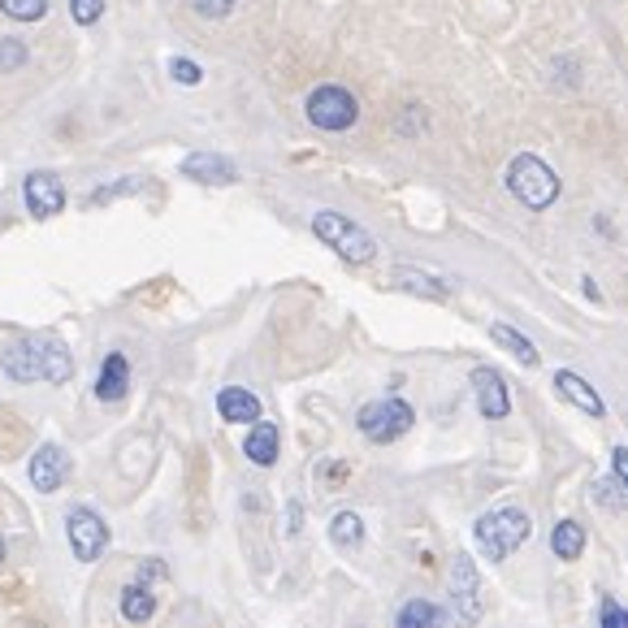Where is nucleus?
<instances>
[{
  "instance_id": "1",
  "label": "nucleus",
  "mask_w": 628,
  "mask_h": 628,
  "mask_svg": "<svg viewBox=\"0 0 628 628\" xmlns=\"http://www.w3.org/2000/svg\"><path fill=\"white\" fill-rule=\"evenodd\" d=\"M4 373L13 381H70L74 377V355L61 338L52 334H30V338H17L4 355H0Z\"/></svg>"
},
{
  "instance_id": "2",
  "label": "nucleus",
  "mask_w": 628,
  "mask_h": 628,
  "mask_svg": "<svg viewBox=\"0 0 628 628\" xmlns=\"http://www.w3.org/2000/svg\"><path fill=\"white\" fill-rule=\"evenodd\" d=\"M529 533H533V525H529V516H525L520 507L486 512V516H477V525H473L477 551H481L490 564H503L512 551H520V547L529 542Z\"/></svg>"
},
{
  "instance_id": "3",
  "label": "nucleus",
  "mask_w": 628,
  "mask_h": 628,
  "mask_svg": "<svg viewBox=\"0 0 628 628\" xmlns=\"http://www.w3.org/2000/svg\"><path fill=\"white\" fill-rule=\"evenodd\" d=\"M507 191H512L525 209L542 213V209H551V204L560 200V174H555L542 156L520 152V156L507 165Z\"/></svg>"
},
{
  "instance_id": "4",
  "label": "nucleus",
  "mask_w": 628,
  "mask_h": 628,
  "mask_svg": "<svg viewBox=\"0 0 628 628\" xmlns=\"http://www.w3.org/2000/svg\"><path fill=\"white\" fill-rule=\"evenodd\" d=\"M313 235L325 248H334L347 265H373V261H377V239H373L360 222H351V217H342V213H329V209L316 213Z\"/></svg>"
},
{
  "instance_id": "5",
  "label": "nucleus",
  "mask_w": 628,
  "mask_h": 628,
  "mask_svg": "<svg viewBox=\"0 0 628 628\" xmlns=\"http://www.w3.org/2000/svg\"><path fill=\"white\" fill-rule=\"evenodd\" d=\"M355 425H360V434H364L368 442L386 447V442L403 438V434L416 425V412H412V403H403V399L390 394V399H373V403H364L360 416H355Z\"/></svg>"
},
{
  "instance_id": "6",
  "label": "nucleus",
  "mask_w": 628,
  "mask_h": 628,
  "mask_svg": "<svg viewBox=\"0 0 628 628\" xmlns=\"http://www.w3.org/2000/svg\"><path fill=\"white\" fill-rule=\"evenodd\" d=\"M447 599H451V620L460 628H473L481 620V573L468 555L451 560V577H447Z\"/></svg>"
},
{
  "instance_id": "7",
  "label": "nucleus",
  "mask_w": 628,
  "mask_h": 628,
  "mask_svg": "<svg viewBox=\"0 0 628 628\" xmlns=\"http://www.w3.org/2000/svg\"><path fill=\"white\" fill-rule=\"evenodd\" d=\"M65 538H70V551H74L78 564H100L104 551H109V542H113L109 520L96 516L91 507H70V516H65Z\"/></svg>"
},
{
  "instance_id": "8",
  "label": "nucleus",
  "mask_w": 628,
  "mask_h": 628,
  "mask_svg": "<svg viewBox=\"0 0 628 628\" xmlns=\"http://www.w3.org/2000/svg\"><path fill=\"white\" fill-rule=\"evenodd\" d=\"M355 117H360V104H355V96L347 87L325 83V87H316L309 96V122L316 130H351Z\"/></svg>"
},
{
  "instance_id": "9",
  "label": "nucleus",
  "mask_w": 628,
  "mask_h": 628,
  "mask_svg": "<svg viewBox=\"0 0 628 628\" xmlns=\"http://www.w3.org/2000/svg\"><path fill=\"white\" fill-rule=\"evenodd\" d=\"M70 451L65 447H56V442H43L30 460H26V477H30V486L39 490V494H52V490H61L65 481H70Z\"/></svg>"
},
{
  "instance_id": "10",
  "label": "nucleus",
  "mask_w": 628,
  "mask_h": 628,
  "mask_svg": "<svg viewBox=\"0 0 628 628\" xmlns=\"http://www.w3.org/2000/svg\"><path fill=\"white\" fill-rule=\"evenodd\" d=\"M22 200H26V213H30L35 222H48V217H56V213L65 209V187H61L56 174L35 169V174H26V183H22Z\"/></svg>"
},
{
  "instance_id": "11",
  "label": "nucleus",
  "mask_w": 628,
  "mask_h": 628,
  "mask_svg": "<svg viewBox=\"0 0 628 628\" xmlns=\"http://www.w3.org/2000/svg\"><path fill=\"white\" fill-rule=\"evenodd\" d=\"M156 573H161V564L148 560V564H139V573L122 586V616H126L130 625H148V620L156 616V594L148 590V577H156Z\"/></svg>"
},
{
  "instance_id": "12",
  "label": "nucleus",
  "mask_w": 628,
  "mask_h": 628,
  "mask_svg": "<svg viewBox=\"0 0 628 628\" xmlns=\"http://www.w3.org/2000/svg\"><path fill=\"white\" fill-rule=\"evenodd\" d=\"M473 390H477V407L486 420H503L512 412V394H507V381L494 373V368H473Z\"/></svg>"
},
{
  "instance_id": "13",
  "label": "nucleus",
  "mask_w": 628,
  "mask_h": 628,
  "mask_svg": "<svg viewBox=\"0 0 628 628\" xmlns=\"http://www.w3.org/2000/svg\"><path fill=\"white\" fill-rule=\"evenodd\" d=\"M183 174L196 178V183H204V187H230V183H239V169H235L226 156H217V152H196V156H187V161H183Z\"/></svg>"
},
{
  "instance_id": "14",
  "label": "nucleus",
  "mask_w": 628,
  "mask_h": 628,
  "mask_svg": "<svg viewBox=\"0 0 628 628\" xmlns=\"http://www.w3.org/2000/svg\"><path fill=\"white\" fill-rule=\"evenodd\" d=\"M126 390H130V360L122 351H109L100 364V377H96V399L117 403V399H126Z\"/></svg>"
},
{
  "instance_id": "15",
  "label": "nucleus",
  "mask_w": 628,
  "mask_h": 628,
  "mask_svg": "<svg viewBox=\"0 0 628 628\" xmlns=\"http://www.w3.org/2000/svg\"><path fill=\"white\" fill-rule=\"evenodd\" d=\"M555 390H560V394H564L573 407H581L586 416H603V412H607L603 394H599V390H594V386H590L581 373H573V368H560V373H555Z\"/></svg>"
},
{
  "instance_id": "16",
  "label": "nucleus",
  "mask_w": 628,
  "mask_h": 628,
  "mask_svg": "<svg viewBox=\"0 0 628 628\" xmlns=\"http://www.w3.org/2000/svg\"><path fill=\"white\" fill-rule=\"evenodd\" d=\"M217 412H222V420H230V425H256V420H261V399H256L252 390H243V386H226V390L217 394Z\"/></svg>"
},
{
  "instance_id": "17",
  "label": "nucleus",
  "mask_w": 628,
  "mask_h": 628,
  "mask_svg": "<svg viewBox=\"0 0 628 628\" xmlns=\"http://www.w3.org/2000/svg\"><path fill=\"white\" fill-rule=\"evenodd\" d=\"M278 447H282V438H278V425H269V420H256V429L243 438V455H248L256 468L278 464Z\"/></svg>"
},
{
  "instance_id": "18",
  "label": "nucleus",
  "mask_w": 628,
  "mask_h": 628,
  "mask_svg": "<svg viewBox=\"0 0 628 628\" xmlns=\"http://www.w3.org/2000/svg\"><path fill=\"white\" fill-rule=\"evenodd\" d=\"M394 628H447V612L429 599H407L394 616Z\"/></svg>"
},
{
  "instance_id": "19",
  "label": "nucleus",
  "mask_w": 628,
  "mask_h": 628,
  "mask_svg": "<svg viewBox=\"0 0 628 628\" xmlns=\"http://www.w3.org/2000/svg\"><path fill=\"white\" fill-rule=\"evenodd\" d=\"M399 291H407V296H420V300H447L451 291H447V282H438V278H429V274H420V269H394V278H390Z\"/></svg>"
},
{
  "instance_id": "20",
  "label": "nucleus",
  "mask_w": 628,
  "mask_h": 628,
  "mask_svg": "<svg viewBox=\"0 0 628 628\" xmlns=\"http://www.w3.org/2000/svg\"><path fill=\"white\" fill-rule=\"evenodd\" d=\"M490 338H494L512 360H520V364H538V360H542L538 347H533L516 325H507V321H494V325H490Z\"/></svg>"
},
{
  "instance_id": "21",
  "label": "nucleus",
  "mask_w": 628,
  "mask_h": 628,
  "mask_svg": "<svg viewBox=\"0 0 628 628\" xmlns=\"http://www.w3.org/2000/svg\"><path fill=\"white\" fill-rule=\"evenodd\" d=\"M551 551H555V560H564V564L581 560V551H586V529H581L577 520H560L555 533H551Z\"/></svg>"
},
{
  "instance_id": "22",
  "label": "nucleus",
  "mask_w": 628,
  "mask_h": 628,
  "mask_svg": "<svg viewBox=\"0 0 628 628\" xmlns=\"http://www.w3.org/2000/svg\"><path fill=\"white\" fill-rule=\"evenodd\" d=\"M329 542H334L338 551H360V547H364V520H360L355 512H338V516L329 520Z\"/></svg>"
},
{
  "instance_id": "23",
  "label": "nucleus",
  "mask_w": 628,
  "mask_h": 628,
  "mask_svg": "<svg viewBox=\"0 0 628 628\" xmlns=\"http://www.w3.org/2000/svg\"><path fill=\"white\" fill-rule=\"evenodd\" d=\"M590 494H594V503L599 507H607V512H625V486L620 481H612V477H599L594 486H590Z\"/></svg>"
},
{
  "instance_id": "24",
  "label": "nucleus",
  "mask_w": 628,
  "mask_h": 628,
  "mask_svg": "<svg viewBox=\"0 0 628 628\" xmlns=\"http://www.w3.org/2000/svg\"><path fill=\"white\" fill-rule=\"evenodd\" d=\"M48 9V0H0V13L13 22H39Z\"/></svg>"
},
{
  "instance_id": "25",
  "label": "nucleus",
  "mask_w": 628,
  "mask_h": 628,
  "mask_svg": "<svg viewBox=\"0 0 628 628\" xmlns=\"http://www.w3.org/2000/svg\"><path fill=\"white\" fill-rule=\"evenodd\" d=\"M26 61V43L17 39H0V70H17Z\"/></svg>"
},
{
  "instance_id": "26",
  "label": "nucleus",
  "mask_w": 628,
  "mask_h": 628,
  "mask_svg": "<svg viewBox=\"0 0 628 628\" xmlns=\"http://www.w3.org/2000/svg\"><path fill=\"white\" fill-rule=\"evenodd\" d=\"M599 625H603V628H628V612L620 607V603L603 599V607H599Z\"/></svg>"
},
{
  "instance_id": "27",
  "label": "nucleus",
  "mask_w": 628,
  "mask_h": 628,
  "mask_svg": "<svg viewBox=\"0 0 628 628\" xmlns=\"http://www.w3.org/2000/svg\"><path fill=\"white\" fill-rule=\"evenodd\" d=\"M70 9H74V22H83V26H91V22L100 17V9H104V0H70Z\"/></svg>"
},
{
  "instance_id": "28",
  "label": "nucleus",
  "mask_w": 628,
  "mask_h": 628,
  "mask_svg": "<svg viewBox=\"0 0 628 628\" xmlns=\"http://www.w3.org/2000/svg\"><path fill=\"white\" fill-rule=\"evenodd\" d=\"M191 4H196V13H204V17H226V13H235L239 0H191Z\"/></svg>"
},
{
  "instance_id": "29",
  "label": "nucleus",
  "mask_w": 628,
  "mask_h": 628,
  "mask_svg": "<svg viewBox=\"0 0 628 628\" xmlns=\"http://www.w3.org/2000/svg\"><path fill=\"white\" fill-rule=\"evenodd\" d=\"M169 74H174L178 83H200V65H196V61H187V56H174Z\"/></svg>"
},
{
  "instance_id": "30",
  "label": "nucleus",
  "mask_w": 628,
  "mask_h": 628,
  "mask_svg": "<svg viewBox=\"0 0 628 628\" xmlns=\"http://www.w3.org/2000/svg\"><path fill=\"white\" fill-rule=\"evenodd\" d=\"M612 464H616V477H620V486L628 490V447H616V451H612Z\"/></svg>"
}]
</instances>
